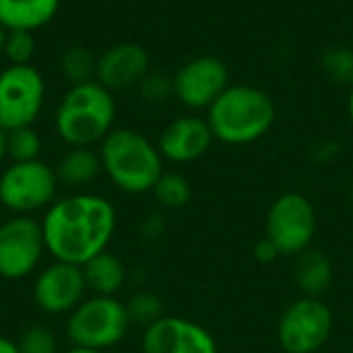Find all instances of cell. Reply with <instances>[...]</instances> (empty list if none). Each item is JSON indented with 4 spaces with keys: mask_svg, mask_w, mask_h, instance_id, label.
<instances>
[{
    "mask_svg": "<svg viewBox=\"0 0 353 353\" xmlns=\"http://www.w3.org/2000/svg\"><path fill=\"white\" fill-rule=\"evenodd\" d=\"M39 223L50 259L83 267L110 250L118 230V211L103 194L79 190L58 196Z\"/></svg>",
    "mask_w": 353,
    "mask_h": 353,
    "instance_id": "obj_1",
    "label": "cell"
},
{
    "mask_svg": "<svg viewBox=\"0 0 353 353\" xmlns=\"http://www.w3.org/2000/svg\"><path fill=\"white\" fill-rule=\"evenodd\" d=\"M215 141L230 147H244L271 132L277 108L273 97L254 85H230L205 114Z\"/></svg>",
    "mask_w": 353,
    "mask_h": 353,
    "instance_id": "obj_2",
    "label": "cell"
},
{
    "mask_svg": "<svg viewBox=\"0 0 353 353\" xmlns=\"http://www.w3.org/2000/svg\"><path fill=\"white\" fill-rule=\"evenodd\" d=\"M101 172L124 194H147L163 170V157L149 137L134 128H114L99 145Z\"/></svg>",
    "mask_w": 353,
    "mask_h": 353,
    "instance_id": "obj_3",
    "label": "cell"
},
{
    "mask_svg": "<svg viewBox=\"0 0 353 353\" xmlns=\"http://www.w3.org/2000/svg\"><path fill=\"white\" fill-rule=\"evenodd\" d=\"M116 97L97 81L70 85L54 112V130L68 147H95L116 126Z\"/></svg>",
    "mask_w": 353,
    "mask_h": 353,
    "instance_id": "obj_4",
    "label": "cell"
},
{
    "mask_svg": "<svg viewBox=\"0 0 353 353\" xmlns=\"http://www.w3.org/2000/svg\"><path fill=\"white\" fill-rule=\"evenodd\" d=\"M132 323L118 296H87L64 321V335L74 347L110 352L130 333Z\"/></svg>",
    "mask_w": 353,
    "mask_h": 353,
    "instance_id": "obj_5",
    "label": "cell"
},
{
    "mask_svg": "<svg viewBox=\"0 0 353 353\" xmlns=\"http://www.w3.org/2000/svg\"><path fill=\"white\" fill-rule=\"evenodd\" d=\"M335 333V312L325 298L298 296L292 300L275 329L277 345L283 353H321Z\"/></svg>",
    "mask_w": 353,
    "mask_h": 353,
    "instance_id": "obj_6",
    "label": "cell"
},
{
    "mask_svg": "<svg viewBox=\"0 0 353 353\" xmlns=\"http://www.w3.org/2000/svg\"><path fill=\"white\" fill-rule=\"evenodd\" d=\"M56 170L43 159L10 161L0 174V205L12 215H35L58 199Z\"/></svg>",
    "mask_w": 353,
    "mask_h": 353,
    "instance_id": "obj_7",
    "label": "cell"
},
{
    "mask_svg": "<svg viewBox=\"0 0 353 353\" xmlns=\"http://www.w3.org/2000/svg\"><path fill=\"white\" fill-rule=\"evenodd\" d=\"M319 234V213L314 203L302 192H283L267 209L265 236L277 246L281 256H298L312 248Z\"/></svg>",
    "mask_w": 353,
    "mask_h": 353,
    "instance_id": "obj_8",
    "label": "cell"
},
{
    "mask_svg": "<svg viewBox=\"0 0 353 353\" xmlns=\"http://www.w3.org/2000/svg\"><path fill=\"white\" fill-rule=\"evenodd\" d=\"M46 81L33 64H8L0 70V128L33 126L46 103Z\"/></svg>",
    "mask_w": 353,
    "mask_h": 353,
    "instance_id": "obj_9",
    "label": "cell"
},
{
    "mask_svg": "<svg viewBox=\"0 0 353 353\" xmlns=\"http://www.w3.org/2000/svg\"><path fill=\"white\" fill-rule=\"evenodd\" d=\"M46 254L41 223L33 215H10L0 223V279L21 281L35 275Z\"/></svg>",
    "mask_w": 353,
    "mask_h": 353,
    "instance_id": "obj_10",
    "label": "cell"
},
{
    "mask_svg": "<svg viewBox=\"0 0 353 353\" xmlns=\"http://www.w3.org/2000/svg\"><path fill=\"white\" fill-rule=\"evenodd\" d=\"M87 294L89 290L83 267L79 265L52 259L33 275V304L48 316H68L87 298Z\"/></svg>",
    "mask_w": 353,
    "mask_h": 353,
    "instance_id": "obj_11",
    "label": "cell"
},
{
    "mask_svg": "<svg viewBox=\"0 0 353 353\" xmlns=\"http://www.w3.org/2000/svg\"><path fill=\"white\" fill-rule=\"evenodd\" d=\"M174 97L190 112H207L232 85L228 64L211 54L186 60L174 74Z\"/></svg>",
    "mask_w": 353,
    "mask_h": 353,
    "instance_id": "obj_12",
    "label": "cell"
},
{
    "mask_svg": "<svg viewBox=\"0 0 353 353\" xmlns=\"http://www.w3.org/2000/svg\"><path fill=\"white\" fill-rule=\"evenodd\" d=\"M141 353H219V345L196 321L165 314L143 329Z\"/></svg>",
    "mask_w": 353,
    "mask_h": 353,
    "instance_id": "obj_13",
    "label": "cell"
},
{
    "mask_svg": "<svg viewBox=\"0 0 353 353\" xmlns=\"http://www.w3.org/2000/svg\"><path fill=\"white\" fill-rule=\"evenodd\" d=\"M155 143L163 161L174 165H188L209 153L215 137L205 116L184 114L168 122Z\"/></svg>",
    "mask_w": 353,
    "mask_h": 353,
    "instance_id": "obj_14",
    "label": "cell"
},
{
    "mask_svg": "<svg viewBox=\"0 0 353 353\" xmlns=\"http://www.w3.org/2000/svg\"><path fill=\"white\" fill-rule=\"evenodd\" d=\"M149 70H151V58L141 43L118 41L97 56L95 81L105 89H110L112 93H116L132 87L137 89Z\"/></svg>",
    "mask_w": 353,
    "mask_h": 353,
    "instance_id": "obj_15",
    "label": "cell"
},
{
    "mask_svg": "<svg viewBox=\"0 0 353 353\" xmlns=\"http://www.w3.org/2000/svg\"><path fill=\"white\" fill-rule=\"evenodd\" d=\"M292 275L300 296L325 298L335 283V265L325 250L312 246L302 254L294 256Z\"/></svg>",
    "mask_w": 353,
    "mask_h": 353,
    "instance_id": "obj_16",
    "label": "cell"
},
{
    "mask_svg": "<svg viewBox=\"0 0 353 353\" xmlns=\"http://www.w3.org/2000/svg\"><path fill=\"white\" fill-rule=\"evenodd\" d=\"M60 10V0H0V25L6 31H31L46 27Z\"/></svg>",
    "mask_w": 353,
    "mask_h": 353,
    "instance_id": "obj_17",
    "label": "cell"
},
{
    "mask_svg": "<svg viewBox=\"0 0 353 353\" xmlns=\"http://www.w3.org/2000/svg\"><path fill=\"white\" fill-rule=\"evenodd\" d=\"M83 275L87 290L93 296H118L128 281V269L124 261L112 250L87 261L83 265Z\"/></svg>",
    "mask_w": 353,
    "mask_h": 353,
    "instance_id": "obj_18",
    "label": "cell"
},
{
    "mask_svg": "<svg viewBox=\"0 0 353 353\" xmlns=\"http://www.w3.org/2000/svg\"><path fill=\"white\" fill-rule=\"evenodd\" d=\"M54 170L60 186L79 190L101 174V159L95 147H68Z\"/></svg>",
    "mask_w": 353,
    "mask_h": 353,
    "instance_id": "obj_19",
    "label": "cell"
},
{
    "mask_svg": "<svg viewBox=\"0 0 353 353\" xmlns=\"http://www.w3.org/2000/svg\"><path fill=\"white\" fill-rule=\"evenodd\" d=\"M155 203L163 211H180L192 201V184L180 172H163L151 190Z\"/></svg>",
    "mask_w": 353,
    "mask_h": 353,
    "instance_id": "obj_20",
    "label": "cell"
},
{
    "mask_svg": "<svg viewBox=\"0 0 353 353\" xmlns=\"http://www.w3.org/2000/svg\"><path fill=\"white\" fill-rule=\"evenodd\" d=\"M60 72L70 85L95 81L97 56L85 46H72L60 56Z\"/></svg>",
    "mask_w": 353,
    "mask_h": 353,
    "instance_id": "obj_21",
    "label": "cell"
},
{
    "mask_svg": "<svg viewBox=\"0 0 353 353\" xmlns=\"http://www.w3.org/2000/svg\"><path fill=\"white\" fill-rule=\"evenodd\" d=\"M124 306H126V312H128L132 327L147 329L153 323H157L161 316H165L163 300L151 290H137L134 294L128 296Z\"/></svg>",
    "mask_w": 353,
    "mask_h": 353,
    "instance_id": "obj_22",
    "label": "cell"
},
{
    "mask_svg": "<svg viewBox=\"0 0 353 353\" xmlns=\"http://www.w3.org/2000/svg\"><path fill=\"white\" fill-rule=\"evenodd\" d=\"M41 137L33 126H23L6 132V157L10 161H33L41 155Z\"/></svg>",
    "mask_w": 353,
    "mask_h": 353,
    "instance_id": "obj_23",
    "label": "cell"
},
{
    "mask_svg": "<svg viewBox=\"0 0 353 353\" xmlns=\"http://www.w3.org/2000/svg\"><path fill=\"white\" fill-rule=\"evenodd\" d=\"M323 72L337 85L353 87V48L333 46L321 56Z\"/></svg>",
    "mask_w": 353,
    "mask_h": 353,
    "instance_id": "obj_24",
    "label": "cell"
},
{
    "mask_svg": "<svg viewBox=\"0 0 353 353\" xmlns=\"http://www.w3.org/2000/svg\"><path fill=\"white\" fill-rule=\"evenodd\" d=\"M19 353H62L56 333L46 325H31L17 337Z\"/></svg>",
    "mask_w": 353,
    "mask_h": 353,
    "instance_id": "obj_25",
    "label": "cell"
},
{
    "mask_svg": "<svg viewBox=\"0 0 353 353\" xmlns=\"http://www.w3.org/2000/svg\"><path fill=\"white\" fill-rule=\"evenodd\" d=\"M2 56L8 64H31L35 56V35L31 31H6Z\"/></svg>",
    "mask_w": 353,
    "mask_h": 353,
    "instance_id": "obj_26",
    "label": "cell"
},
{
    "mask_svg": "<svg viewBox=\"0 0 353 353\" xmlns=\"http://www.w3.org/2000/svg\"><path fill=\"white\" fill-rule=\"evenodd\" d=\"M139 93L149 103H161L174 97V79L165 72L149 70L147 77L139 83Z\"/></svg>",
    "mask_w": 353,
    "mask_h": 353,
    "instance_id": "obj_27",
    "label": "cell"
},
{
    "mask_svg": "<svg viewBox=\"0 0 353 353\" xmlns=\"http://www.w3.org/2000/svg\"><path fill=\"white\" fill-rule=\"evenodd\" d=\"M252 256H254V261L261 263V265H273V263H277V261L281 259V252L277 250V246H275L267 236H263V238L254 244Z\"/></svg>",
    "mask_w": 353,
    "mask_h": 353,
    "instance_id": "obj_28",
    "label": "cell"
},
{
    "mask_svg": "<svg viewBox=\"0 0 353 353\" xmlns=\"http://www.w3.org/2000/svg\"><path fill=\"white\" fill-rule=\"evenodd\" d=\"M339 143L335 141H321L312 147V159L316 163H329L339 155Z\"/></svg>",
    "mask_w": 353,
    "mask_h": 353,
    "instance_id": "obj_29",
    "label": "cell"
},
{
    "mask_svg": "<svg viewBox=\"0 0 353 353\" xmlns=\"http://www.w3.org/2000/svg\"><path fill=\"white\" fill-rule=\"evenodd\" d=\"M161 232H163V217H161L159 213H151V215L145 219V223H143V234H145V238L155 240V238H159Z\"/></svg>",
    "mask_w": 353,
    "mask_h": 353,
    "instance_id": "obj_30",
    "label": "cell"
},
{
    "mask_svg": "<svg viewBox=\"0 0 353 353\" xmlns=\"http://www.w3.org/2000/svg\"><path fill=\"white\" fill-rule=\"evenodd\" d=\"M0 353H19L17 339H10L6 335H0Z\"/></svg>",
    "mask_w": 353,
    "mask_h": 353,
    "instance_id": "obj_31",
    "label": "cell"
},
{
    "mask_svg": "<svg viewBox=\"0 0 353 353\" xmlns=\"http://www.w3.org/2000/svg\"><path fill=\"white\" fill-rule=\"evenodd\" d=\"M6 159V130L0 128V163Z\"/></svg>",
    "mask_w": 353,
    "mask_h": 353,
    "instance_id": "obj_32",
    "label": "cell"
},
{
    "mask_svg": "<svg viewBox=\"0 0 353 353\" xmlns=\"http://www.w3.org/2000/svg\"><path fill=\"white\" fill-rule=\"evenodd\" d=\"M62 353H110V352H99V350H89V347H74V345H70L66 352Z\"/></svg>",
    "mask_w": 353,
    "mask_h": 353,
    "instance_id": "obj_33",
    "label": "cell"
},
{
    "mask_svg": "<svg viewBox=\"0 0 353 353\" xmlns=\"http://www.w3.org/2000/svg\"><path fill=\"white\" fill-rule=\"evenodd\" d=\"M347 114H350V122L353 126V87L350 89V99H347Z\"/></svg>",
    "mask_w": 353,
    "mask_h": 353,
    "instance_id": "obj_34",
    "label": "cell"
},
{
    "mask_svg": "<svg viewBox=\"0 0 353 353\" xmlns=\"http://www.w3.org/2000/svg\"><path fill=\"white\" fill-rule=\"evenodd\" d=\"M4 39H6V29L0 25V56H2V50H4Z\"/></svg>",
    "mask_w": 353,
    "mask_h": 353,
    "instance_id": "obj_35",
    "label": "cell"
},
{
    "mask_svg": "<svg viewBox=\"0 0 353 353\" xmlns=\"http://www.w3.org/2000/svg\"><path fill=\"white\" fill-rule=\"evenodd\" d=\"M347 201H350V205H352L353 209V182L352 186H350V190H347Z\"/></svg>",
    "mask_w": 353,
    "mask_h": 353,
    "instance_id": "obj_36",
    "label": "cell"
}]
</instances>
